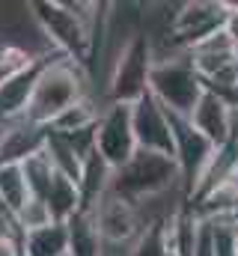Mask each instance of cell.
<instances>
[{
    "mask_svg": "<svg viewBox=\"0 0 238 256\" xmlns=\"http://www.w3.org/2000/svg\"><path fill=\"white\" fill-rule=\"evenodd\" d=\"M86 68L68 57H54L39 74V84L33 90V98L27 104L24 120L36 126H51L62 110L86 98Z\"/></svg>",
    "mask_w": 238,
    "mask_h": 256,
    "instance_id": "6da1fadb",
    "label": "cell"
},
{
    "mask_svg": "<svg viewBox=\"0 0 238 256\" xmlns=\"http://www.w3.org/2000/svg\"><path fill=\"white\" fill-rule=\"evenodd\" d=\"M149 92L178 116H190L194 108L200 104L206 86L202 78L196 74V68L190 63L188 51H176V54H161L155 57L152 74H149Z\"/></svg>",
    "mask_w": 238,
    "mask_h": 256,
    "instance_id": "7a4b0ae2",
    "label": "cell"
},
{
    "mask_svg": "<svg viewBox=\"0 0 238 256\" xmlns=\"http://www.w3.org/2000/svg\"><path fill=\"white\" fill-rule=\"evenodd\" d=\"M176 185H182V173H178L176 158L137 149V155L125 167L114 170L110 191L137 206V202H143L149 196H158V194L170 191Z\"/></svg>",
    "mask_w": 238,
    "mask_h": 256,
    "instance_id": "3957f363",
    "label": "cell"
},
{
    "mask_svg": "<svg viewBox=\"0 0 238 256\" xmlns=\"http://www.w3.org/2000/svg\"><path fill=\"white\" fill-rule=\"evenodd\" d=\"M155 66L152 39L146 30H137L122 48L116 60L110 63V80H108V102L114 104H134L149 92V74Z\"/></svg>",
    "mask_w": 238,
    "mask_h": 256,
    "instance_id": "277c9868",
    "label": "cell"
},
{
    "mask_svg": "<svg viewBox=\"0 0 238 256\" xmlns=\"http://www.w3.org/2000/svg\"><path fill=\"white\" fill-rule=\"evenodd\" d=\"M30 9H33V15H36V21H39V27H42V33L48 36V42L57 48L60 54H66L68 60H74V63H80L86 68V57H90V51H92V36H96V30H90L74 12H72V6L68 3H57V0H42V3H30Z\"/></svg>",
    "mask_w": 238,
    "mask_h": 256,
    "instance_id": "5b68a950",
    "label": "cell"
},
{
    "mask_svg": "<svg viewBox=\"0 0 238 256\" xmlns=\"http://www.w3.org/2000/svg\"><path fill=\"white\" fill-rule=\"evenodd\" d=\"M230 18V3L218 0H196V3H182L178 12L170 15L167 27V48L170 54L176 51H190L212 33L224 30Z\"/></svg>",
    "mask_w": 238,
    "mask_h": 256,
    "instance_id": "8992f818",
    "label": "cell"
},
{
    "mask_svg": "<svg viewBox=\"0 0 238 256\" xmlns=\"http://www.w3.org/2000/svg\"><path fill=\"white\" fill-rule=\"evenodd\" d=\"M96 149L114 170L125 167L137 155V137H134V126H131V104L108 102L102 108V116L96 122Z\"/></svg>",
    "mask_w": 238,
    "mask_h": 256,
    "instance_id": "52a82bcc",
    "label": "cell"
},
{
    "mask_svg": "<svg viewBox=\"0 0 238 256\" xmlns=\"http://www.w3.org/2000/svg\"><path fill=\"white\" fill-rule=\"evenodd\" d=\"M170 126H173V140H176V164H178V173H182V185H184L188 200H194L200 176L206 173V167H208L218 146L206 134H200L188 116L170 114Z\"/></svg>",
    "mask_w": 238,
    "mask_h": 256,
    "instance_id": "ba28073f",
    "label": "cell"
},
{
    "mask_svg": "<svg viewBox=\"0 0 238 256\" xmlns=\"http://www.w3.org/2000/svg\"><path fill=\"white\" fill-rule=\"evenodd\" d=\"M131 126H134V137H137V149L176 158L170 114L152 92H146L140 102L131 104Z\"/></svg>",
    "mask_w": 238,
    "mask_h": 256,
    "instance_id": "9c48e42d",
    "label": "cell"
},
{
    "mask_svg": "<svg viewBox=\"0 0 238 256\" xmlns=\"http://www.w3.org/2000/svg\"><path fill=\"white\" fill-rule=\"evenodd\" d=\"M57 57H66V54H57ZM48 60H54V57L24 63L0 78V120H18L27 114V104L33 98V90H36L39 74L48 66Z\"/></svg>",
    "mask_w": 238,
    "mask_h": 256,
    "instance_id": "30bf717a",
    "label": "cell"
},
{
    "mask_svg": "<svg viewBox=\"0 0 238 256\" xmlns=\"http://www.w3.org/2000/svg\"><path fill=\"white\" fill-rule=\"evenodd\" d=\"M194 128L200 131V134H206L214 146H224L230 137H236L238 131V114L224 102V98H218L214 92H202V98H200V104L194 108V114L188 116Z\"/></svg>",
    "mask_w": 238,
    "mask_h": 256,
    "instance_id": "8fae6325",
    "label": "cell"
},
{
    "mask_svg": "<svg viewBox=\"0 0 238 256\" xmlns=\"http://www.w3.org/2000/svg\"><path fill=\"white\" fill-rule=\"evenodd\" d=\"M110 182H114V167L98 155V149L84 161V170H80V182H78V188H80V200H84V212H92L98 202H102V196L110 191Z\"/></svg>",
    "mask_w": 238,
    "mask_h": 256,
    "instance_id": "7c38bea8",
    "label": "cell"
},
{
    "mask_svg": "<svg viewBox=\"0 0 238 256\" xmlns=\"http://www.w3.org/2000/svg\"><path fill=\"white\" fill-rule=\"evenodd\" d=\"M68 230V256H104V238L98 232L92 212H78L72 220H66Z\"/></svg>",
    "mask_w": 238,
    "mask_h": 256,
    "instance_id": "4fadbf2b",
    "label": "cell"
},
{
    "mask_svg": "<svg viewBox=\"0 0 238 256\" xmlns=\"http://www.w3.org/2000/svg\"><path fill=\"white\" fill-rule=\"evenodd\" d=\"M21 254L24 256H66L68 254V230L66 224H48L42 230L24 232L21 238Z\"/></svg>",
    "mask_w": 238,
    "mask_h": 256,
    "instance_id": "5bb4252c",
    "label": "cell"
},
{
    "mask_svg": "<svg viewBox=\"0 0 238 256\" xmlns=\"http://www.w3.org/2000/svg\"><path fill=\"white\" fill-rule=\"evenodd\" d=\"M45 202H48L51 218H54L57 224L72 220V218L80 212V206H84L78 182H72V179H68V176H62V173H54V182H51V188H48Z\"/></svg>",
    "mask_w": 238,
    "mask_h": 256,
    "instance_id": "9a60e30c",
    "label": "cell"
},
{
    "mask_svg": "<svg viewBox=\"0 0 238 256\" xmlns=\"http://www.w3.org/2000/svg\"><path fill=\"white\" fill-rule=\"evenodd\" d=\"M30 200V191H27V179H24V170L21 164H0V202L18 214Z\"/></svg>",
    "mask_w": 238,
    "mask_h": 256,
    "instance_id": "2e32d148",
    "label": "cell"
},
{
    "mask_svg": "<svg viewBox=\"0 0 238 256\" xmlns=\"http://www.w3.org/2000/svg\"><path fill=\"white\" fill-rule=\"evenodd\" d=\"M51 128V126H48ZM45 152H48V158H51V164H54V170L62 173V176H68L72 182H80V170H84V161L78 158V152L68 146V140L60 134V131H48V143H45Z\"/></svg>",
    "mask_w": 238,
    "mask_h": 256,
    "instance_id": "e0dca14e",
    "label": "cell"
},
{
    "mask_svg": "<svg viewBox=\"0 0 238 256\" xmlns=\"http://www.w3.org/2000/svg\"><path fill=\"white\" fill-rule=\"evenodd\" d=\"M21 170H24V179H27V191L30 196H36V200H45L48 196V188H51V182H54V164H51V158H48V152L42 149L39 155H30L24 164H21Z\"/></svg>",
    "mask_w": 238,
    "mask_h": 256,
    "instance_id": "ac0fdd59",
    "label": "cell"
},
{
    "mask_svg": "<svg viewBox=\"0 0 238 256\" xmlns=\"http://www.w3.org/2000/svg\"><path fill=\"white\" fill-rule=\"evenodd\" d=\"M98 116H102V110L96 108V102L86 96V98H80L78 104H72L68 110H62L57 120L51 122L54 131L60 134H72V131H84V128H92L98 122Z\"/></svg>",
    "mask_w": 238,
    "mask_h": 256,
    "instance_id": "d6986e66",
    "label": "cell"
},
{
    "mask_svg": "<svg viewBox=\"0 0 238 256\" xmlns=\"http://www.w3.org/2000/svg\"><path fill=\"white\" fill-rule=\"evenodd\" d=\"M131 256H170V242H167V224H152L143 230L137 238Z\"/></svg>",
    "mask_w": 238,
    "mask_h": 256,
    "instance_id": "ffe728a7",
    "label": "cell"
},
{
    "mask_svg": "<svg viewBox=\"0 0 238 256\" xmlns=\"http://www.w3.org/2000/svg\"><path fill=\"white\" fill-rule=\"evenodd\" d=\"M15 224H18V230H21V236H24V232H33V230H42V226L54 224V218H51V208H48L45 200L30 196L27 206L15 214Z\"/></svg>",
    "mask_w": 238,
    "mask_h": 256,
    "instance_id": "44dd1931",
    "label": "cell"
},
{
    "mask_svg": "<svg viewBox=\"0 0 238 256\" xmlns=\"http://www.w3.org/2000/svg\"><path fill=\"white\" fill-rule=\"evenodd\" d=\"M21 238H24V236H21L18 224H15V214L0 206V242H18V244H21Z\"/></svg>",
    "mask_w": 238,
    "mask_h": 256,
    "instance_id": "7402d4cb",
    "label": "cell"
},
{
    "mask_svg": "<svg viewBox=\"0 0 238 256\" xmlns=\"http://www.w3.org/2000/svg\"><path fill=\"white\" fill-rule=\"evenodd\" d=\"M232 39V45L238 48V3H230V18H226V27H224Z\"/></svg>",
    "mask_w": 238,
    "mask_h": 256,
    "instance_id": "603a6c76",
    "label": "cell"
},
{
    "mask_svg": "<svg viewBox=\"0 0 238 256\" xmlns=\"http://www.w3.org/2000/svg\"><path fill=\"white\" fill-rule=\"evenodd\" d=\"M0 256H24L18 242H0Z\"/></svg>",
    "mask_w": 238,
    "mask_h": 256,
    "instance_id": "cb8c5ba5",
    "label": "cell"
},
{
    "mask_svg": "<svg viewBox=\"0 0 238 256\" xmlns=\"http://www.w3.org/2000/svg\"><path fill=\"white\" fill-rule=\"evenodd\" d=\"M236 137H238V131H236Z\"/></svg>",
    "mask_w": 238,
    "mask_h": 256,
    "instance_id": "d4e9b609",
    "label": "cell"
},
{
    "mask_svg": "<svg viewBox=\"0 0 238 256\" xmlns=\"http://www.w3.org/2000/svg\"><path fill=\"white\" fill-rule=\"evenodd\" d=\"M66 256H68V254H66Z\"/></svg>",
    "mask_w": 238,
    "mask_h": 256,
    "instance_id": "484cf974",
    "label": "cell"
}]
</instances>
